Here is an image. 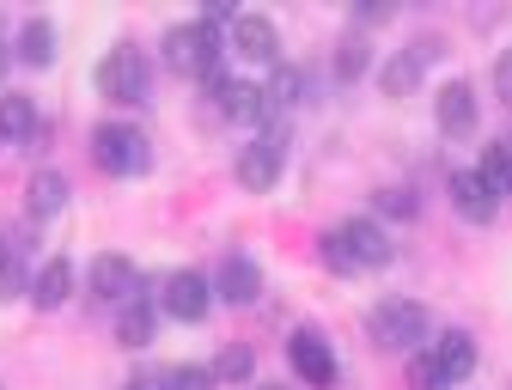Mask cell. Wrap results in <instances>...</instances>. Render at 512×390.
Segmentation results:
<instances>
[{
	"mask_svg": "<svg viewBox=\"0 0 512 390\" xmlns=\"http://www.w3.org/2000/svg\"><path fill=\"white\" fill-rule=\"evenodd\" d=\"M92 159L110 171V177H141L153 165V141L128 122H98L92 128Z\"/></svg>",
	"mask_w": 512,
	"mask_h": 390,
	"instance_id": "obj_1",
	"label": "cell"
},
{
	"mask_svg": "<svg viewBox=\"0 0 512 390\" xmlns=\"http://www.w3.org/2000/svg\"><path fill=\"white\" fill-rule=\"evenodd\" d=\"M147 55L135 49V43H116L110 55H104V68H98V92L110 98V104H147Z\"/></svg>",
	"mask_w": 512,
	"mask_h": 390,
	"instance_id": "obj_2",
	"label": "cell"
},
{
	"mask_svg": "<svg viewBox=\"0 0 512 390\" xmlns=\"http://www.w3.org/2000/svg\"><path fill=\"white\" fill-rule=\"evenodd\" d=\"M372 342L378 348H397V354H421L427 348V311L415 299H391L372 311Z\"/></svg>",
	"mask_w": 512,
	"mask_h": 390,
	"instance_id": "obj_3",
	"label": "cell"
},
{
	"mask_svg": "<svg viewBox=\"0 0 512 390\" xmlns=\"http://www.w3.org/2000/svg\"><path fill=\"white\" fill-rule=\"evenodd\" d=\"M165 61H171V68L177 74H208V68H220V43H214V25H171L165 31Z\"/></svg>",
	"mask_w": 512,
	"mask_h": 390,
	"instance_id": "obj_4",
	"label": "cell"
},
{
	"mask_svg": "<svg viewBox=\"0 0 512 390\" xmlns=\"http://www.w3.org/2000/svg\"><path fill=\"white\" fill-rule=\"evenodd\" d=\"M281 159H287V128L275 122V128H263L244 153H238V183L250 189V195H263V189H275V177H281Z\"/></svg>",
	"mask_w": 512,
	"mask_h": 390,
	"instance_id": "obj_5",
	"label": "cell"
},
{
	"mask_svg": "<svg viewBox=\"0 0 512 390\" xmlns=\"http://www.w3.org/2000/svg\"><path fill=\"white\" fill-rule=\"evenodd\" d=\"M159 305H165L177 323H202L208 305H214V287H208V275H196V269H177V275L159 287Z\"/></svg>",
	"mask_w": 512,
	"mask_h": 390,
	"instance_id": "obj_6",
	"label": "cell"
},
{
	"mask_svg": "<svg viewBox=\"0 0 512 390\" xmlns=\"http://www.w3.org/2000/svg\"><path fill=\"white\" fill-rule=\"evenodd\" d=\"M92 293L110 299V305H141L147 281H141V269L128 263V256H98V263H92Z\"/></svg>",
	"mask_w": 512,
	"mask_h": 390,
	"instance_id": "obj_7",
	"label": "cell"
},
{
	"mask_svg": "<svg viewBox=\"0 0 512 390\" xmlns=\"http://www.w3.org/2000/svg\"><path fill=\"white\" fill-rule=\"evenodd\" d=\"M232 49H238L244 61H269V68H281V31H275V19H263V13H238V19H232Z\"/></svg>",
	"mask_w": 512,
	"mask_h": 390,
	"instance_id": "obj_8",
	"label": "cell"
},
{
	"mask_svg": "<svg viewBox=\"0 0 512 390\" xmlns=\"http://www.w3.org/2000/svg\"><path fill=\"white\" fill-rule=\"evenodd\" d=\"M287 360H293V372H299L311 390H330V384H336V360H330V342H324V336L299 330V336L287 342Z\"/></svg>",
	"mask_w": 512,
	"mask_h": 390,
	"instance_id": "obj_9",
	"label": "cell"
},
{
	"mask_svg": "<svg viewBox=\"0 0 512 390\" xmlns=\"http://www.w3.org/2000/svg\"><path fill=\"white\" fill-rule=\"evenodd\" d=\"M439 55V43L433 37H421L415 49H403V55H391L384 61V74H378V86H384V98H409L415 86H421V68Z\"/></svg>",
	"mask_w": 512,
	"mask_h": 390,
	"instance_id": "obj_10",
	"label": "cell"
},
{
	"mask_svg": "<svg viewBox=\"0 0 512 390\" xmlns=\"http://www.w3.org/2000/svg\"><path fill=\"white\" fill-rule=\"evenodd\" d=\"M336 238L354 256V269H384L391 263V238H384V226H372V220H342Z\"/></svg>",
	"mask_w": 512,
	"mask_h": 390,
	"instance_id": "obj_11",
	"label": "cell"
},
{
	"mask_svg": "<svg viewBox=\"0 0 512 390\" xmlns=\"http://www.w3.org/2000/svg\"><path fill=\"white\" fill-rule=\"evenodd\" d=\"M214 98H220V116L226 122H244V128L269 122V104H263V86H256V80H226Z\"/></svg>",
	"mask_w": 512,
	"mask_h": 390,
	"instance_id": "obj_12",
	"label": "cell"
},
{
	"mask_svg": "<svg viewBox=\"0 0 512 390\" xmlns=\"http://www.w3.org/2000/svg\"><path fill=\"white\" fill-rule=\"evenodd\" d=\"M433 116H439V128H445V135H470V128H476V92H470V80L439 86V104H433Z\"/></svg>",
	"mask_w": 512,
	"mask_h": 390,
	"instance_id": "obj_13",
	"label": "cell"
},
{
	"mask_svg": "<svg viewBox=\"0 0 512 390\" xmlns=\"http://www.w3.org/2000/svg\"><path fill=\"white\" fill-rule=\"evenodd\" d=\"M214 293H220L226 305H250V299H263V269H256L250 256H226V269H220Z\"/></svg>",
	"mask_w": 512,
	"mask_h": 390,
	"instance_id": "obj_14",
	"label": "cell"
},
{
	"mask_svg": "<svg viewBox=\"0 0 512 390\" xmlns=\"http://www.w3.org/2000/svg\"><path fill=\"white\" fill-rule=\"evenodd\" d=\"M427 354H433V366L445 372V384H464V378L476 372V342H470L464 330H445Z\"/></svg>",
	"mask_w": 512,
	"mask_h": 390,
	"instance_id": "obj_15",
	"label": "cell"
},
{
	"mask_svg": "<svg viewBox=\"0 0 512 390\" xmlns=\"http://www.w3.org/2000/svg\"><path fill=\"white\" fill-rule=\"evenodd\" d=\"M452 202H458V214H464L470 226H488V220L500 214V202L482 189V177H476V171H452Z\"/></svg>",
	"mask_w": 512,
	"mask_h": 390,
	"instance_id": "obj_16",
	"label": "cell"
},
{
	"mask_svg": "<svg viewBox=\"0 0 512 390\" xmlns=\"http://www.w3.org/2000/svg\"><path fill=\"white\" fill-rule=\"evenodd\" d=\"M68 299H74V269L55 256V263H43L37 281H31V305H37V311H61Z\"/></svg>",
	"mask_w": 512,
	"mask_h": 390,
	"instance_id": "obj_17",
	"label": "cell"
},
{
	"mask_svg": "<svg viewBox=\"0 0 512 390\" xmlns=\"http://www.w3.org/2000/svg\"><path fill=\"white\" fill-rule=\"evenodd\" d=\"M25 208H31V220H55L61 208H68V177H61V171H37L31 189H25Z\"/></svg>",
	"mask_w": 512,
	"mask_h": 390,
	"instance_id": "obj_18",
	"label": "cell"
},
{
	"mask_svg": "<svg viewBox=\"0 0 512 390\" xmlns=\"http://www.w3.org/2000/svg\"><path fill=\"white\" fill-rule=\"evenodd\" d=\"M37 135V104L25 98V92H13V98H0V141H13V147H25Z\"/></svg>",
	"mask_w": 512,
	"mask_h": 390,
	"instance_id": "obj_19",
	"label": "cell"
},
{
	"mask_svg": "<svg viewBox=\"0 0 512 390\" xmlns=\"http://www.w3.org/2000/svg\"><path fill=\"white\" fill-rule=\"evenodd\" d=\"M299 92H305V68H293V61L269 68V86H263V104H269V116L293 110V104H299Z\"/></svg>",
	"mask_w": 512,
	"mask_h": 390,
	"instance_id": "obj_20",
	"label": "cell"
},
{
	"mask_svg": "<svg viewBox=\"0 0 512 390\" xmlns=\"http://www.w3.org/2000/svg\"><path fill=\"white\" fill-rule=\"evenodd\" d=\"M19 61H25V68H49V61H55V25H49V19H25V31H19Z\"/></svg>",
	"mask_w": 512,
	"mask_h": 390,
	"instance_id": "obj_21",
	"label": "cell"
},
{
	"mask_svg": "<svg viewBox=\"0 0 512 390\" xmlns=\"http://www.w3.org/2000/svg\"><path fill=\"white\" fill-rule=\"evenodd\" d=\"M116 342H122V348H147V342H153V305H147V299H141V305H122Z\"/></svg>",
	"mask_w": 512,
	"mask_h": 390,
	"instance_id": "obj_22",
	"label": "cell"
},
{
	"mask_svg": "<svg viewBox=\"0 0 512 390\" xmlns=\"http://www.w3.org/2000/svg\"><path fill=\"white\" fill-rule=\"evenodd\" d=\"M378 214H391V220H415L421 214V202H415V189H378Z\"/></svg>",
	"mask_w": 512,
	"mask_h": 390,
	"instance_id": "obj_23",
	"label": "cell"
},
{
	"mask_svg": "<svg viewBox=\"0 0 512 390\" xmlns=\"http://www.w3.org/2000/svg\"><path fill=\"white\" fill-rule=\"evenodd\" d=\"M476 177H482V189L494 195V202H506V195H512V177H506V165L494 159V147L482 153V165H476Z\"/></svg>",
	"mask_w": 512,
	"mask_h": 390,
	"instance_id": "obj_24",
	"label": "cell"
},
{
	"mask_svg": "<svg viewBox=\"0 0 512 390\" xmlns=\"http://www.w3.org/2000/svg\"><path fill=\"white\" fill-rule=\"evenodd\" d=\"M220 378H226V384H244V378H250V348H244V342H232V348L220 354V366H214V384H220Z\"/></svg>",
	"mask_w": 512,
	"mask_h": 390,
	"instance_id": "obj_25",
	"label": "cell"
},
{
	"mask_svg": "<svg viewBox=\"0 0 512 390\" xmlns=\"http://www.w3.org/2000/svg\"><path fill=\"white\" fill-rule=\"evenodd\" d=\"M165 390H214L208 366H165Z\"/></svg>",
	"mask_w": 512,
	"mask_h": 390,
	"instance_id": "obj_26",
	"label": "cell"
},
{
	"mask_svg": "<svg viewBox=\"0 0 512 390\" xmlns=\"http://www.w3.org/2000/svg\"><path fill=\"white\" fill-rule=\"evenodd\" d=\"M409 384H415V390H452V384H445V372L433 366V354H427V348L409 360Z\"/></svg>",
	"mask_w": 512,
	"mask_h": 390,
	"instance_id": "obj_27",
	"label": "cell"
},
{
	"mask_svg": "<svg viewBox=\"0 0 512 390\" xmlns=\"http://www.w3.org/2000/svg\"><path fill=\"white\" fill-rule=\"evenodd\" d=\"M366 61H372V55H366V43H360V37H348V43L336 49V74H342V80H360V74H366Z\"/></svg>",
	"mask_w": 512,
	"mask_h": 390,
	"instance_id": "obj_28",
	"label": "cell"
},
{
	"mask_svg": "<svg viewBox=\"0 0 512 390\" xmlns=\"http://www.w3.org/2000/svg\"><path fill=\"white\" fill-rule=\"evenodd\" d=\"M324 269H330V275H360V269H354V256L342 250L336 232H324Z\"/></svg>",
	"mask_w": 512,
	"mask_h": 390,
	"instance_id": "obj_29",
	"label": "cell"
},
{
	"mask_svg": "<svg viewBox=\"0 0 512 390\" xmlns=\"http://www.w3.org/2000/svg\"><path fill=\"white\" fill-rule=\"evenodd\" d=\"M494 92H500V104L512 110V49H500V55H494Z\"/></svg>",
	"mask_w": 512,
	"mask_h": 390,
	"instance_id": "obj_30",
	"label": "cell"
},
{
	"mask_svg": "<svg viewBox=\"0 0 512 390\" xmlns=\"http://www.w3.org/2000/svg\"><path fill=\"white\" fill-rule=\"evenodd\" d=\"M13 293H25V269H19V250H13V263L0 269V299H13Z\"/></svg>",
	"mask_w": 512,
	"mask_h": 390,
	"instance_id": "obj_31",
	"label": "cell"
},
{
	"mask_svg": "<svg viewBox=\"0 0 512 390\" xmlns=\"http://www.w3.org/2000/svg\"><path fill=\"white\" fill-rule=\"evenodd\" d=\"M122 390H165V372H141V378H128Z\"/></svg>",
	"mask_w": 512,
	"mask_h": 390,
	"instance_id": "obj_32",
	"label": "cell"
},
{
	"mask_svg": "<svg viewBox=\"0 0 512 390\" xmlns=\"http://www.w3.org/2000/svg\"><path fill=\"white\" fill-rule=\"evenodd\" d=\"M494 159H500V165H506V177H512V135H500V141H494Z\"/></svg>",
	"mask_w": 512,
	"mask_h": 390,
	"instance_id": "obj_33",
	"label": "cell"
},
{
	"mask_svg": "<svg viewBox=\"0 0 512 390\" xmlns=\"http://www.w3.org/2000/svg\"><path fill=\"white\" fill-rule=\"evenodd\" d=\"M13 263V244H0V269H7Z\"/></svg>",
	"mask_w": 512,
	"mask_h": 390,
	"instance_id": "obj_34",
	"label": "cell"
},
{
	"mask_svg": "<svg viewBox=\"0 0 512 390\" xmlns=\"http://www.w3.org/2000/svg\"><path fill=\"white\" fill-rule=\"evenodd\" d=\"M256 390H287V384H256Z\"/></svg>",
	"mask_w": 512,
	"mask_h": 390,
	"instance_id": "obj_35",
	"label": "cell"
},
{
	"mask_svg": "<svg viewBox=\"0 0 512 390\" xmlns=\"http://www.w3.org/2000/svg\"><path fill=\"white\" fill-rule=\"evenodd\" d=\"M0 74H7V49H0Z\"/></svg>",
	"mask_w": 512,
	"mask_h": 390,
	"instance_id": "obj_36",
	"label": "cell"
}]
</instances>
